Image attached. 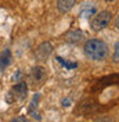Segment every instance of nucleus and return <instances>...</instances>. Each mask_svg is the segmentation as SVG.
Masks as SVG:
<instances>
[{"instance_id":"nucleus-8","label":"nucleus","mask_w":119,"mask_h":122,"mask_svg":"<svg viewBox=\"0 0 119 122\" xmlns=\"http://www.w3.org/2000/svg\"><path fill=\"white\" fill-rule=\"evenodd\" d=\"M10 61H11V51L8 49H6L0 54V69L3 71V69L7 68L8 65H10Z\"/></svg>"},{"instance_id":"nucleus-13","label":"nucleus","mask_w":119,"mask_h":122,"mask_svg":"<svg viewBox=\"0 0 119 122\" xmlns=\"http://www.w3.org/2000/svg\"><path fill=\"white\" fill-rule=\"evenodd\" d=\"M105 1H109V3H111V1H115V0H105Z\"/></svg>"},{"instance_id":"nucleus-1","label":"nucleus","mask_w":119,"mask_h":122,"mask_svg":"<svg viewBox=\"0 0 119 122\" xmlns=\"http://www.w3.org/2000/svg\"><path fill=\"white\" fill-rule=\"evenodd\" d=\"M83 51L86 57L93 61H103L109 54V47L101 39H89L83 46Z\"/></svg>"},{"instance_id":"nucleus-11","label":"nucleus","mask_w":119,"mask_h":122,"mask_svg":"<svg viewBox=\"0 0 119 122\" xmlns=\"http://www.w3.org/2000/svg\"><path fill=\"white\" fill-rule=\"evenodd\" d=\"M115 28L119 30V15L116 17V20H115Z\"/></svg>"},{"instance_id":"nucleus-4","label":"nucleus","mask_w":119,"mask_h":122,"mask_svg":"<svg viewBox=\"0 0 119 122\" xmlns=\"http://www.w3.org/2000/svg\"><path fill=\"white\" fill-rule=\"evenodd\" d=\"M53 53V46L49 42H43L37 46V49L35 50V57L39 61H45L50 57V54Z\"/></svg>"},{"instance_id":"nucleus-12","label":"nucleus","mask_w":119,"mask_h":122,"mask_svg":"<svg viewBox=\"0 0 119 122\" xmlns=\"http://www.w3.org/2000/svg\"><path fill=\"white\" fill-rule=\"evenodd\" d=\"M13 121H28V119H26V118H24V117H21V118H14V119H13Z\"/></svg>"},{"instance_id":"nucleus-10","label":"nucleus","mask_w":119,"mask_h":122,"mask_svg":"<svg viewBox=\"0 0 119 122\" xmlns=\"http://www.w3.org/2000/svg\"><path fill=\"white\" fill-rule=\"evenodd\" d=\"M114 58L115 60H119V43L115 45V51H114Z\"/></svg>"},{"instance_id":"nucleus-9","label":"nucleus","mask_w":119,"mask_h":122,"mask_svg":"<svg viewBox=\"0 0 119 122\" xmlns=\"http://www.w3.org/2000/svg\"><path fill=\"white\" fill-rule=\"evenodd\" d=\"M96 14V6L93 3H86L82 6V10H80V15L82 17H93Z\"/></svg>"},{"instance_id":"nucleus-2","label":"nucleus","mask_w":119,"mask_h":122,"mask_svg":"<svg viewBox=\"0 0 119 122\" xmlns=\"http://www.w3.org/2000/svg\"><path fill=\"white\" fill-rule=\"evenodd\" d=\"M112 20V14L109 11H100V13H96L93 15L91 21H90V28L94 30V32H98V30H103L104 28L108 26V24L111 22Z\"/></svg>"},{"instance_id":"nucleus-3","label":"nucleus","mask_w":119,"mask_h":122,"mask_svg":"<svg viewBox=\"0 0 119 122\" xmlns=\"http://www.w3.org/2000/svg\"><path fill=\"white\" fill-rule=\"evenodd\" d=\"M47 79V69L42 65H36L32 68L30 72V81L33 86H42Z\"/></svg>"},{"instance_id":"nucleus-5","label":"nucleus","mask_w":119,"mask_h":122,"mask_svg":"<svg viewBox=\"0 0 119 122\" xmlns=\"http://www.w3.org/2000/svg\"><path fill=\"white\" fill-rule=\"evenodd\" d=\"M11 94H13V97L17 96L18 99H25L26 97V94H28V86L25 82H18L17 85L13 86V89H11Z\"/></svg>"},{"instance_id":"nucleus-7","label":"nucleus","mask_w":119,"mask_h":122,"mask_svg":"<svg viewBox=\"0 0 119 122\" xmlns=\"http://www.w3.org/2000/svg\"><path fill=\"white\" fill-rule=\"evenodd\" d=\"M65 38H67V42H69V43H79L83 39V33L79 29H74V30H69Z\"/></svg>"},{"instance_id":"nucleus-6","label":"nucleus","mask_w":119,"mask_h":122,"mask_svg":"<svg viewBox=\"0 0 119 122\" xmlns=\"http://www.w3.org/2000/svg\"><path fill=\"white\" fill-rule=\"evenodd\" d=\"M78 0H57V8L61 14H67L75 7Z\"/></svg>"}]
</instances>
